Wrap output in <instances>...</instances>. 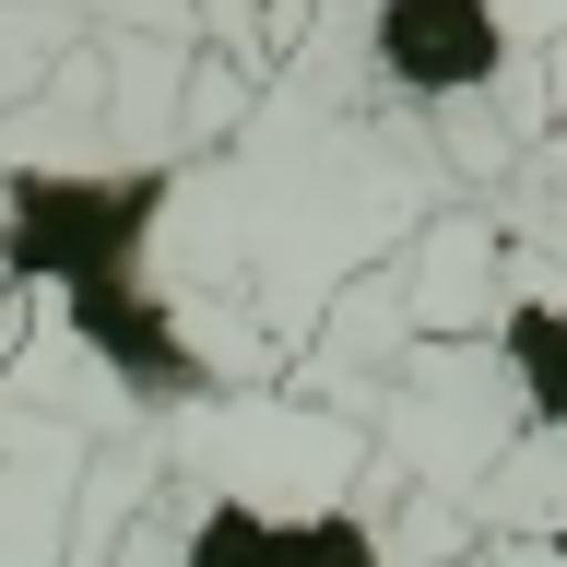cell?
Returning a JSON list of instances; mask_svg holds the SVG:
<instances>
[{
	"label": "cell",
	"instance_id": "277c9868",
	"mask_svg": "<svg viewBox=\"0 0 567 567\" xmlns=\"http://www.w3.org/2000/svg\"><path fill=\"white\" fill-rule=\"evenodd\" d=\"M473 567H567V532H496Z\"/></svg>",
	"mask_w": 567,
	"mask_h": 567
},
{
	"label": "cell",
	"instance_id": "5b68a950",
	"mask_svg": "<svg viewBox=\"0 0 567 567\" xmlns=\"http://www.w3.org/2000/svg\"><path fill=\"white\" fill-rule=\"evenodd\" d=\"M0 343H12V284H0Z\"/></svg>",
	"mask_w": 567,
	"mask_h": 567
},
{
	"label": "cell",
	"instance_id": "6da1fadb",
	"mask_svg": "<svg viewBox=\"0 0 567 567\" xmlns=\"http://www.w3.org/2000/svg\"><path fill=\"white\" fill-rule=\"evenodd\" d=\"M402 461L331 402L225 390L166 425V485L118 567H437L390 544Z\"/></svg>",
	"mask_w": 567,
	"mask_h": 567
},
{
	"label": "cell",
	"instance_id": "3957f363",
	"mask_svg": "<svg viewBox=\"0 0 567 567\" xmlns=\"http://www.w3.org/2000/svg\"><path fill=\"white\" fill-rule=\"evenodd\" d=\"M508 213H520L532 237L567 260V48H556V118H544V154L508 177Z\"/></svg>",
	"mask_w": 567,
	"mask_h": 567
},
{
	"label": "cell",
	"instance_id": "7a4b0ae2",
	"mask_svg": "<svg viewBox=\"0 0 567 567\" xmlns=\"http://www.w3.org/2000/svg\"><path fill=\"white\" fill-rule=\"evenodd\" d=\"M308 35L437 142L461 189H508L544 154L567 0H319Z\"/></svg>",
	"mask_w": 567,
	"mask_h": 567
}]
</instances>
